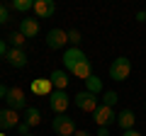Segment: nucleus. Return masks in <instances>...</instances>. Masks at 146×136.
Listing matches in <instances>:
<instances>
[{"label":"nucleus","mask_w":146,"mask_h":136,"mask_svg":"<svg viewBox=\"0 0 146 136\" xmlns=\"http://www.w3.org/2000/svg\"><path fill=\"white\" fill-rule=\"evenodd\" d=\"M136 20H139V22H146V12L139 10V12H136Z\"/></svg>","instance_id":"28"},{"label":"nucleus","mask_w":146,"mask_h":136,"mask_svg":"<svg viewBox=\"0 0 146 136\" xmlns=\"http://www.w3.org/2000/svg\"><path fill=\"white\" fill-rule=\"evenodd\" d=\"M44 42H46V46L51 49V51H58V49H63L68 44V32L66 29H49L46 37H44Z\"/></svg>","instance_id":"4"},{"label":"nucleus","mask_w":146,"mask_h":136,"mask_svg":"<svg viewBox=\"0 0 146 136\" xmlns=\"http://www.w3.org/2000/svg\"><path fill=\"white\" fill-rule=\"evenodd\" d=\"M129 73H131V61L127 56H119V58H115V61L110 63V78L117 80V83L127 80V78H129Z\"/></svg>","instance_id":"1"},{"label":"nucleus","mask_w":146,"mask_h":136,"mask_svg":"<svg viewBox=\"0 0 146 136\" xmlns=\"http://www.w3.org/2000/svg\"><path fill=\"white\" fill-rule=\"evenodd\" d=\"M5 42L10 44V49H25L27 37L22 34V32H12V34H7V39H5Z\"/></svg>","instance_id":"18"},{"label":"nucleus","mask_w":146,"mask_h":136,"mask_svg":"<svg viewBox=\"0 0 146 136\" xmlns=\"http://www.w3.org/2000/svg\"><path fill=\"white\" fill-rule=\"evenodd\" d=\"M51 80L49 78H36L34 83H32V92L39 95V97H46V95H51Z\"/></svg>","instance_id":"14"},{"label":"nucleus","mask_w":146,"mask_h":136,"mask_svg":"<svg viewBox=\"0 0 146 136\" xmlns=\"http://www.w3.org/2000/svg\"><path fill=\"white\" fill-rule=\"evenodd\" d=\"M144 12H146V7H144Z\"/></svg>","instance_id":"32"},{"label":"nucleus","mask_w":146,"mask_h":136,"mask_svg":"<svg viewBox=\"0 0 146 136\" xmlns=\"http://www.w3.org/2000/svg\"><path fill=\"white\" fill-rule=\"evenodd\" d=\"M20 32L25 34L27 39H34V37H39V32H42V29H39V22H36V20L25 17V20L20 22Z\"/></svg>","instance_id":"13"},{"label":"nucleus","mask_w":146,"mask_h":136,"mask_svg":"<svg viewBox=\"0 0 146 136\" xmlns=\"http://www.w3.org/2000/svg\"><path fill=\"white\" fill-rule=\"evenodd\" d=\"M10 10L29 12V10H34V0H12V3H10Z\"/></svg>","instance_id":"19"},{"label":"nucleus","mask_w":146,"mask_h":136,"mask_svg":"<svg viewBox=\"0 0 146 136\" xmlns=\"http://www.w3.org/2000/svg\"><path fill=\"white\" fill-rule=\"evenodd\" d=\"M7 90H10V88H5V85H0V100H5V97H7Z\"/></svg>","instance_id":"27"},{"label":"nucleus","mask_w":146,"mask_h":136,"mask_svg":"<svg viewBox=\"0 0 146 136\" xmlns=\"http://www.w3.org/2000/svg\"><path fill=\"white\" fill-rule=\"evenodd\" d=\"M73 136H90V134H88V131H85V129H80V131H76V134H73Z\"/></svg>","instance_id":"29"},{"label":"nucleus","mask_w":146,"mask_h":136,"mask_svg":"<svg viewBox=\"0 0 146 136\" xmlns=\"http://www.w3.org/2000/svg\"><path fill=\"white\" fill-rule=\"evenodd\" d=\"M51 129L56 131L58 136H73L76 134V124H73V119L71 117H66V114H56L51 119Z\"/></svg>","instance_id":"3"},{"label":"nucleus","mask_w":146,"mask_h":136,"mask_svg":"<svg viewBox=\"0 0 146 136\" xmlns=\"http://www.w3.org/2000/svg\"><path fill=\"white\" fill-rule=\"evenodd\" d=\"M71 73L76 75V78H80V80H88V78H93V66H90V61L85 58V61H80L78 66L73 68Z\"/></svg>","instance_id":"15"},{"label":"nucleus","mask_w":146,"mask_h":136,"mask_svg":"<svg viewBox=\"0 0 146 136\" xmlns=\"http://www.w3.org/2000/svg\"><path fill=\"white\" fill-rule=\"evenodd\" d=\"M73 105L78 107V110H83V112L95 114V112H98V107H100V100H98V95L88 92V90H80V92L73 97Z\"/></svg>","instance_id":"2"},{"label":"nucleus","mask_w":146,"mask_h":136,"mask_svg":"<svg viewBox=\"0 0 146 136\" xmlns=\"http://www.w3.org/2000/svg\"><path fill=\"white\" fill-rule=\"evenodd\" d=\"M25 124L29 126H36V124H42V114H39V110L36 107H27L25 110Z\"/></svg>","instance_id":"16"},{"label":"nucleus","mask_w":146,"mask_h":136,"mask_svg":"<svg viewBox=\"0 0 146 136\" xmlns=\"http://www.w3.org/2000/svg\"><path fill=\"white\" fill-rule=\"evenodd\" d=\"M80 61H85V53L80 51V49H73L71 46V49L63 51V66H66V71H73Z\"/></svg>","instance_id":"8"},{"label":"nucleus","mask_w":146,"mask_h":136,"mask_svg":"<svg viewBox=\"0 0 146 136\" xmlns=\"http://www.w3.org/2000/svg\"><path fill=\"white\" fill-rule=\"evenodd\" d=\"M144 107H146V105H144Z\"/></svg>","instance_id":"33"},{"label":"nucleus","mask_w":146,"mask_h":136,"mask_svg":"<svg viewBox=\"0 0 146 136\" xmlns=\"http://www.w3.org/2000/svg\"><path fill=\"white\" fill-rule=\"evenodd\" d=\"M7 51H10L7 42H5V39H0V58H5V56H7Z\"/></svg>","instance_id":"24"},{"label":"nucleus","mask_w":146,"mask_h":136,"mask_svg":"<svg viewBox=\"0 0 146 136\" xmlns=\"http://www.w3.org/2000/svg\"><path fill=\"white\" fill-rule=\"evenodd\" d=\"M85 90H88V92H93V95H98L100 90H102V83H100V78H88L85 80Z\"/></svg>","instance_id":"20"},{"label":"nucleus","mask_w":146,"mask_h":136,"mask_svg":"<svg viewBox=\"0 0 146 136\" xmlns=\"http://www.w3.org/2000/svg\"><path fill=\"white\" fill-rule=\"evenodd\" d=\"M68 105H71V100H68L66 90H54V92L49 95V107H51L56 114H66Z\"/></svg>","instance_id":"5"},{"label":"nucleus","mask_w":146,"mask_h":136,"mask_svg":"<svg viewBox=\"0 0 146 136\" xmlns=\"http://www.w3.org/2000/svg\"><path fill=\"white\" fill-rule=\"evenodd\" d=\"M34 12L39 20H49L56 12V3L54 0H34Z\"/></svg>","instance_id":"9"},{"label":"nucleus","mask_w":146,"mask_h":136,"mask_svg":"<svg viewBox=\"0 0 146 136\" xmlns=\"http://www.w3.org/2000/svg\"><path fill=\"white\" fill-rule=\"evenodd\" d=\"M117 126H119L122 131H129V129H134V124H136V117H134V112L131 110H122L119 114H117Z\"/></svg>","instance_id":"12"},{"label":"nucleus","mask_w":146,"mask_h":136,"mask_svg":"<svg viewBox=\"0 0 146 136\" xmlns=\"http://www.w3.org/2000/svg\"><path fill=\"white\" fill-rule=\"evenodd\" d=\"M49 80H51V85L56 90H66V85H68V78H66L63 71H54V73L49 75Z\"/></svg>","instance_id":"17"},{"label":"nucleus","mask_w":146,"mask_h":136,"mask_svg":"<svg viewBox=\"0 0 146 136\" xmlns=\"http://www.w3.org/2000/svg\"><path fill=\"white\" fill-rule=\"evenodd\" d=\"M27 136H32V134H27Z\"/></svg>","instance_id":"31"},{"label":"nucleus","mask_w":146,"mask_h":136,"mask_svg":"<svg viewBox=\"0 0 146 136\" xmlns=\"http://www.w3.org/2000/svg\"><path fill=\"white\" fill-rule=\"evenodd\" d=\"M122 136H141L136 129H129V131H122Z\"/></svg>","instance_id":"26"},{"label":"nucleus","mask_w":146,"mask_h":136,"mask_svg":"<svg viewBox=\"0 0 146 136\" xmlns=\"http://www.w3.org/2000/svg\"><path fill=\"white\" fill-rule=\"evenodd\" d=\"M80 42H83V34L78 29H68V44H73V49H78Z\"/></svg>","instance_id":"22"},{"label":"nucleus","mask_w":146,"mask_h":136,"mask_svg":"<svg viewBox=\"0 0 146 136\" xmlns=\"http://www.w3.org/2000/svg\"><path fill=\"white\" fill-rule=\"evenodd\" d=\"M115 119H117V114H115L112 107H105V105L98 107V112H95V124L98 126H107L110 121H115Z\"/></svg>","instance_id":"11"},{"label":"nucleus","mask_w":146,"mask_h":136,"mask_svg":"<svg viewBox=\"0 0 146 136\" xmlns=\"http://www.w3.org/2000/svg\"><path fill=\"white\" fill-rule=\"evenodd\" d=\"M117 100H119V95L115 92V90H107V92H102V105L105 107H115Z\"/></svg>","instance_id":"21"},{"label":"nucleus","mask_w":146,"mask_h":136,"mask_svg":"<svg viewBox=\"0 0 146 136\" xmlns=\"http://www.w3.org/2000/svg\"><path fill=\"white\" fill-rule=\"evenodd\" d=\"M5 61L10 63L12 68H25L27 63H29V58H27L25 49H10V51H7V56H5Z\"/></svg>","instance_id":"10"},{"label":"nucleus","mask_w":146,"mask_h":136,"mask_svg":"<svg viewBox=\"0 0 146 136\" xmlns=\"http://www.w3.org/2000/svg\"><path fill=\"white\" fill-rule=\"evenodd\" d=\"M25 90H22V88H10V90H7V97H5V105L7 107H10V110H27V107H25Z\"/></svg>","instance_id":"6"},{"label":"nucleus","mask_w":146,"mask_h":136,"mask_svg":"<svg viewBox=\"0 0 146 136\" xmlns=\"http://www.w3.org/2000/svg\"><path fill=\"white\" fill-rule=\"evenodd\" d=\"M0 136H5V131H0Z\"/></svg>","instance_id":"30"},{"label":"nucleus","mask_w":146,"mask_h":136,"mask_svg":"<svg viewBox=\"0 0 146 136\" xmlns=\"http://www.w3.org/2000/svg\"><path fill=\"white\" fill-rule=\"evenodd\" d=\"M98 136H110V131H107V126H98Z\"/></svg>","instance_id":"25"},{"label":"nucleus","mask_w":146,"mask_h":136,"mask_svg":"<svg viewBox=\"0 0 146 136\" xmlns=\"http://www.w3.org/2000/svg\"><path fill=\"white\" fill-rule=\"evenodd\" d=\"M20 126V114L15 110H0V131H7V129H15Z\"/></svg>","instance_id":"7"},{"label":"nucleus","mask_w":146,"mask_h":136,"mask_svg":"<svg viewBox=\"0 0 146 136\" xmlns=\"http://www.w3.org/2000/svg\"><path fill=\"white\" fill-rule=\"evenodd\" d=\"M10 22V7L0 3V24H7Z\"/></svg>","instance_id":"23"}]
</instances>
